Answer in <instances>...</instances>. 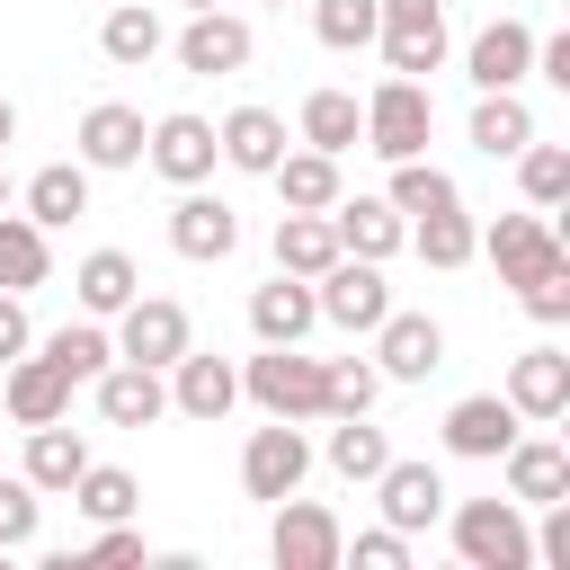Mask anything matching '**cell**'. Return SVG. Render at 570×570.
I'll use <instances>...</instances> for the list:
<instances>
[{"mask_svg":"<svg viewBox=\"0 0 570 570\" xmlns=\"http://www.w3.org/2000/svg\"><path fill=\"white\" fill-rule=\"evenodd\" d=\"M240 392L267 419H321V356H303V338L294 347H267V356L240 365Z\"/></svg>","mask_w":570,"mask_h":570,"instance_id":"obj_1","label":"cell"},{"mask_svg":"<svg viewBox=\"0 0 570 570\" xmlns=\"http://www.w3.org/2000/svg\"><path fill=\"white\" fill-rule=\"evenodd\" d=\"M454 552L472 570H525L534 561V534H525L517 499H463L454 508Z\"/></svg>","mask_w":570,"mask_h":570,"instance_id":"obj_2","label":"cell"},{"mask_svg":"<svg viewBox=\"0 0 570 570\" xmlns=\"http://www.w3.org/2000/svg\"><path fill=\"white\" fill-rule=\"evenodd\" d=\"M374 45L401 80L445 62V0H374Z\"/></svg>","mask_w":570,"mask_h":570,"instance_id":"obj_3","label":"cell"},{"mask_svg":"<svg viewBox=\"0 0 570 570\" xmlns=\"http://www.w3.org/2000/svg\"><path fill=\"white\" fill-rule=\"evenodd\" d=\"M428 125H436V98L419 80H401V71L365 98V151H383V160H419L428 151Z\"/></svg>","mask_w":570,"mask_h":570,"instance_id":"obj_4","label":"cell"},{"mask_svg":"<svg viewBox=\"0 0 570 570\" xmlns=\"http://www.w3.org/2000/svg\"><path fill=\"white\" fill-rule=\"evenodd\" d=\"M312 303H321V321H338V330H374L383 312H392V285H383V258H330L321 276H312Z\"/></svg>","mask_w":570,"mask_h":570,"instance_id":"obj_5","label":"cell"},{"mask_svg":"<svg viewBox=\"0 0 570 570\" xmlns=\"http://www.w3.org/2000/svg\"><path fill=\"white\" fill-rule=\"evenodd\" d=\"M267 552H276V570H338L347 561V534H338V517L330 508H312V499H276V534H267Z\"/></svg>","mask_w":570,"mask_h":570,"instance_id":"obj_6","label":"cell"},{"mask_svg":"<svg viewBox=\"0 0 570 570\" xmlns=\"http://www.w3.org/2000/svg\"><path fill=\"white\" fill-rule=\"evenodd\" d=\"M481 249L499 258V285H534V276L570 267V249L552 240V223H543V214H499V223L481 232Z\"/></svg>","mask_w":570,"mask_h":570,"instance_id":"obj_7","label":"cell"},{"mask_svg":"<svg viewBox=\"0 0 570 570\" xmlns=\"http://www.w3.org/2000/svg\"><path fill=\"white\" fill-rule=\"evenodd\" d=\"M187 347H196V338H187V312H178L169 294H134V303L116 312V356L169 374V356H187Z\"/></svg>","mask_w":570,"mask_h":570,"instance_id":"obj_8","label":"cell"},{"mask_svg":"<svg viewBox=\"0 0 570 570\" xmlns=\"http://www.w3.org/2000/svg\"><path fill=\"white\" fill-rule=\"evenodd\" d=\"M303 472H312V445L294 436V419L249 428V445H240V490L249 499H285V490H303Z\"/></svg>","mask_w":570,"mask_h":570,"instance_id":"obj_9","label":"cell"},{"mask_svg":"<svg viewBox=\"0 0 570 570\" xmlns=\"http://www.w3.org/2000/svg\"><path fill=\"white\" fill-rule=\"evenodd\" d=\"M142 160H151V169H160V178H169V187H205V178H214V160H223V151H214V125H205V116H187V107H178V116H160V125H151V134H142Z\"/></svg>","mask_w":570,"mask_h":570,"instance_id":"obj_10","label":"cell"},{"mask_svg":"<svg viewBox=\"0 0 570 570\" xmlns=\"http://www.w3.org/2000/svg\"><path fill=\"white\" fill-rule=\"evenodd\" d=\"M436 365H445V330H436L428 312H383V321H374V374L428 383Z\"/></svg>","mask_w":570,"mask_h":570,"instance_id":"obj_11","label":"cell"},{"mask_svg":"<svg viewBox=\"0 0 570 570\" xmlns=\"http://www.w3.org/2000/svg\"><path fill=\"white\" fill-rule=\"evenodd\" d=\"M374 499H383V525L392 534H428L445 517V472L436 463H383L374 472Z\"/></svg>","mask_w":570,"mask_h":570,"instance_id":"obj_12","label":"cell"},{"mask_svg":"<svg viewBox=\"0 0 570 570\" xmlns=\"http://www.w3.org/2000/svg\"><path fill=\"white\" fill-rule=\"evenodd\" d=\"M240 62H249V27H240L232 9H196V18L178 27V71L223 80V71H240Z\"/></svg>","mask_w":570,"mask_h":570,"instance_id":"obj_13","label":"cell"},{"mask_svg":"<svg viewBox=\"0 0 570 570\" xmlns=\"http://www.w3.org/2000/svg\"><path fill=\"white\" fill-rule=\"evenodd\" d=\"M330 232H338L347 258H392V249L410 240V214H401L392 196H338V205H330Z\"/></svg>","mask_w":570,"mask_h":570,"instance_id":"obj_14","label":"cell"},{"mask_svg":"<svg viewBox=\"0 0 570 570\" xmlns=\"http://www.w3.org/2000/svg\"><path fill=\"white\" fill-rule=\"evenodd\" d=\"M508 436H517L508 392H472V401H454V410H445V454H463V463H499V454H508Z\"/></svg>","mask_w":570,"mask_h":570,"instance_id":"obj_15","label":"cell"},{"mask_svg":"<svg viewBox=\"0 0 570 570\" xmlns=\"http://www.w3.org/2000/svg\"><path fill=\"white\" fill-rule=\"evenodd\" d=\"M169 249H178V258H232V249H240V214H232L223 196H196V187H187V196L169 205Z\"/></svg>","mask_w":570,"mask_h":570,"instance_id":"obj_16","label":"cell"},{"mask_svg":"<svg viewBox=\"0 0 570 570\" xmlns=\"http://www.w3.org/2000/svg\"><path fill=\"white\" fill-rule=\"evenodd\" d=\"M0 401H9V419H18V428H45V419H62V410H71V374H62L45 347H36V356H9Z\"/></svg>","mask_w":570,"mask_h":570,"instance_id":"obj_17","label":"cell"},{"mask_svg":"<svg viewBox=\"0 0 570 570\" xmlns=\"http://www.w3.org/2000/svg\"><path fill=\"white\" fill-rule=\"evenodd\" d=\"M508 410L517 419H561L570 410V356L561 347H525L508 365Z\"/></svg>","mask_w":570,"mask_h":570,"instance_id":"obj_18","label":"cell"},{"mask_svg":"<svg viewBox=\"0 0 570 570\" xmlns=\"http://www.w3.org/2000/svg\"><path fill=\"white\" fill-rule=\"evenodd\" d=\"M160 410H169L160 365H134V356H125V365H107V374H98V419H107V428H151Z\"/></svg>","mask_w":570,"mask_h":570,"instance_id":"obj_19","label":"cell"},{"mask_svg":"<svg viewBox=\"0 0 570 570\" xmlns=\"http://www.w3.org/2000/svg\"><path fill=\"white\" fill-rule=\"evenodd\" d=\"M142 116L134 107H116V98H98L89 116H80V169H134L142 160Z\"/></svg>","mask_w":570,"mask_h":570,"instance_id":"obj_20","label":"cell"},{"mask_svg":"<svg viewBox=\"0 0 570 570\" xmlns=\"http://www.w3.org/2000/svg\"><path fill=\"white\" fill-rule=\"evenodd\" d=\"M312 321H321V303H312V276H285V267H276V285H258V294H249V330H258L267 347H294Z\"/></svg>","mask_w":570,"mask_h":570,"instance_id":"obj_21","label":"cell"},{"mask_svg":"<svg viewBox=\"0 0 570 570\" xmlns=\"http://www.w3.org/2000/svg\"><path fill=\"white\" fill-rule=\"evenodd\" d=\"M240 401V374L223 365V356H169V410H187V419H223Z\"/></svg>","mask_w":570,"mask_h":570,"instance_id":"obj_22","label":"cell"},{"mask_svg":"<svg viewBox=\"0 0 570 570\" xmlns=\"http://www.w3.org/2000/svg\"><path fill=\"white\" fill-rule=\"evenodd\" d=\"M214 151H223L232 169H249V178H267V169L285 160V125H276L267 107H232V116L214 125Z\"/></svg>","mask_w":570,"mask_h":570,"instance_id":"obj_23","label":"cell"},{"mask_svg":"<svg viewBox=\"0 0 570 570\" xmlns=\"http://www.w3.org/2000/svg\"><path fill=\"white\" fill-rule=\"evenodd\" d=\"M499 463H508V499H534V508L543 499H570V454L552 436H508Z\"/></svg>","mask_w":570,"mask_h":570,"instance_id":"obj_24","label":"cell"},{"mask_svg":"<svg viewBox=\"0 0 570 570\" xmlns=\"http://www.w3.org/2000/svg\"><path fill=\"white\" fill-rule=\"evenodd\" d=\"M472 89H517L525 80V62H534V27H517V18H499V27H481L472 36Z\"/></svg>","mask_w":570,"mask_h":570,"instance_id":"obj_25","label":"cell"},{"mask_svg":"<svg viewBox=\"0 0 570 570\" xmlns=\"http://www.w3.org/2000/svg\"><path fill=\"white\" fill-rule=\"evenodd\" d=\"M71 285H80V312H89V321H116V312L142 294V267H134L125 249H89Z\"/></svg>","mask_w":570,"mask_h":570,"instance_id":"obj_26","label":"cell"},{"mask_svg":"<svg viewBox=\"0 0 570 570\" xmlns=\"http://www.w3.org/2000/svg\"><path fill=\"white\" fill-rule=\"evenodd\" d=\"M160 45H169V27H160L142 0H107V18H98V53H107V62L134 71V62H151Z\"/></svg>","mask_w":570,"mask_h":570,"instance_id":"obj_27","label":"cell"},{"mask_svg":"<svg viewBox=\"0 0 570 570\" xmlns=\"http://www.w3.org/2000/svg\"><path fill=\"white\" fill-rule=\"evenodd\" d=\"M267 178H276L285 214H330V205H338V160H330V151H285Z\"/></svg>","mask_w":570,"mask_h":570,"instance_id":"obj_28","label":"cell"},{"mask_svg":"<svg viewBox=\"0 0 570 570\" xmlns=\"http://www.w3.org/2000/svg\"><path fill=\"white\" fill-rule=\"evenodd\" d=\"M80 214H89V169H80V160H45V169L27 178V223L53 232V223H80Z\"/></svg>","mask_w":570,"mask_h":570,"instance_id":"obj_29","label":"cell"},{"mask_svg":"<svg viewBox=\"0 0 570 570\" xmlns=\"http://www.w3.org/2000/svg\"><path fill=\"white\" fill-rule=\"evenodd\" d=\"M45 276H53L45 223H27V214H0V294H36Z\"/></svg>","mask_w":570,"mask_h":570,"instance_id":"obj_30","label":"cell"},{"mask_svg":"<svg viewBox=\"0 0 570 570\" xmlns=\"http://www.w3.org/2000/svg\"><path fill=\"white\" fill-rule=\"evenodd\" d=\"M303 142L330 151V160L356 151V142H365V107H356L347 89H312V98H303Z\"/></svg>","mask_w":570,"mask_h":570,"instance_id":"obj_31","label":"cell"},{"mask_svg":"<svg viewBox=\"0 0 570 570\" xmlns=\"http://www.w3.org/2000/svg\"><path fill=\"white\" fill-rule=\"evenodd\" d=\"M472 142H481L490 160H517V151L534 142V116H525V98H517V89H481V107H472Z\"/></svg>","mask_w":570,"mask_h":570,"instance_id":"obj_32","label":"cell"},{"mask_svg":"<svg viewBox=\"0 0 570 570\" xmlns=\"http://www.w3.org/2000/svg\"><path fill=\"white\" fill-rule=\"evenodd\" d=\"M80 463H89L80 428H62V419L27 428V481H36V490H71V481H80Z\"/></svg>","mask_w":570,"mask_h":570,"instance_id":"obj_33","label":"cell"},{"mask_svg":"<svg viewBox=\"0 0 570 570\" xmlns=\"http://www.w3.org/2000/svg\"><path fill=\"white\" fill-rule=\"evenodd\" d=\"M330 258H338L330 214H276V267H285V276H321Z\"/></svg>","mask_w":570,"mask_h":570,"instance_id":"obj_34","label":"cell"},{"mask_svg":"<svg viewBox=\"0 0 570 570\" xmlns=\"http://www.w3.org/2000/svg\"><path fill=\"white\" fill-rule=\"evenodd\" d=\"M80 517H98V525H116V517H134L142 508V490H134V472H116V463H80V481L62 490Z\"/></svg>","mask_w":570,"mask_h":570,"instance_id":"obj_35","label":"cell"},{"mask_svg":"<svg viewBox=\"0 0 570 570\" xmlns=\"http://www.w3.org/2000/svg\"><path fill=\"white\" fill-rule=\"evenodd\" d=\"M45 356H53V365H62L71 383H98V374L116 365V338H107L98 321H62V330L45 338Z\"/></svg>","mask_w":570,"mask_h":570,"instance_id":"obj_36","label":"cell"},{"mask_svg":"<svg viewBox=\"0 0 570 570\" xmlns=\"http://www.w3.org/2000/svg\"><path fill=\"white\" fill-rule=\"evenodd\" d=\"M410 240H419V258H428V267H463V258L481 249V232H472V214H463V205L419 214V232H410Z\"/></svg>","mask_w":570,"mask_h":570,"instance_id":"obj_37","label":"cell"},{"mask_svg":"<svg viewBox=\"0 0 570 570\" xmlns=\"http://www.w3.org/2000/svg\"><path fill=\"white\" fill-rule=\"evenodd\" d=\"M383 463H392L383 428H365V410H347V419L330 428V472H347V481H374Z\"/></svg>","mask_w":570,"mask_h":570,"instance_id":"obj_38","label":"cell"},{"mask_svg":"<svg viewBox=\"0 0 570 570\" xmlns=\"http://www.w3.org/2000/svg\"><path fill=\"white\" fill-rule=\"evenodd\" d=\"M392 205H401V214H436V205H463V196H454V178L419 151V160H392Z\"/></svg>","mask_w":570,"mask_h":570,"instance_id":"obj_39","label":"cell"},{"mask_svg":"<svg viewBox=\"0 0 570 570\" xmlns=\"http://www.w3.org/2000/svg\"><path fill=\"white\" fill-rule=\"evenodd\" d=\"M374 392H383V374H374L365 356H330V365H321V410H330V419L374 410Z\"/></svg>","mask_w":570,"mask_h":570,"instance_id":"obj_40","label":"cell"},{"mask_svg":"<svg viewBox=\"0 0 570 570\" xmlns=\"http://www.w3.org/2000/svg\"><path fill=\"white\" fill-rule=\"evenodd\" d=\"M517 187H525V205H561L570 196V151L561 142H525L517 151Z\"/></svg>","mask_w":570,"mask_h":570,"instance_id":"obj_41","label":"cell"},{"mask_svg":"<svg viewBox=\"0 0 570 570\" xmlns=\"http://www.w3.org/2000/svg\"><path fill=\"white\" fill-rule=\"evenodd\" d=\"M312 36H321L330 53L374 45V0H312Z\"/></svg>","mask_w":570,"mask_h":570,"instance_id":"obj_42","label":"cell"},{"mask_svg":"<svg viewBox=\"0 0 570 570\" xmlns=\"http://www.w3.org/2000/svg\"><path fill=\"white\" fill-rule=\"evenodd\" d=\"M18 543H36V481L27 472L0 481V552H18Z\"/></svg>","mask_w":570,"mask_h":570,"instance_id":"obj_43","label":"cell"},{"mask_svg":"<svg viewBox=\"0 0 570 570\" xmlns=\"http://www.w3.org/2000/svg\"><path fill=\"white\" fill-rule=\"evenodd\" d=\"M517 303H525L534 321H570V267H552V276H534V285H517Z\"/></svg>","mask_w":570,"mask_h":570,"instance_id":"obj_44","label":"cell"},{"mask_svg":"<svg viewBox=\"0 0 570 570\" xmlns=\"http://www.w3.org/2000/svg\"><path fill=\"white\" fill-rule=\"evenodd\" d=\"M356 570H410V534H392V525L356 534Z\"/></svg>","mask_w":570,"mask_h":570,"instance_id":"obj_45","label":"cell"},{"mask_svg":"<svg viewBox=\"0 0 570 570\" xmlns=\"http://www.w3.org/2000/svg\"><path fill=\"white\" fill-rule=\"evenodd\" d=\"M27 347H36V330H27V294H0V365L27 356Z\"/></svg>","mask_w":570,"mask_h":570,"instance_id":"obj_46","label":"cell"},{"mask_svg":"<svg viewBox=\"0 0 570 570\" xmlns=\"http://www.w3.org/2000/svg\"><path fill=\"white\" fill-rule=\"evenodd\" d=\"M89 552H98V561H142V534H134V525L116 517V525H107V534H98Z\"/></svg>","mask_w":570,"mask_h":570,"instance_id":"obj_47","label":"cell"},{"mask_svg":"<svg viewBox=\"0 0 570 570\" xmlns=\"http://www.w3.org/2000/svg\"><path fill=\"white\" fill-rule=\"evenodd\" d=\"M534 62H543V80H561V89H570V36H552V45H534Z\"/></svg>","mask_w":570,"mask_h":570,"instance_id":"obj_48","label":"cell"},{"mask_svg":"<svg viewBox=\"0 0 570 570\" xmlns=\"http://www.w3.org/2000/svg\"><path fill=\"white\" fill-rule=\"evenodd\" d=\"M9 134H18V107H9V98H0V142H9Z\"/></svg>","mask_w":570,"mask_h":570,"instance_id":"obj_49","label":"cell"},{"mask_svg":"<svg viewBox=\"0 0 570 570\" xmlns=\"http://www.w3.org/2000/svg\"><path fill=\"white\" fill-rule=\"evenodd\" d=\"M0 214H9V169H0Z\"/></svg>","mask_w":570,"mask_h":570,"instance_id":"obj_50","label":"cell"},{"mask_svg":"<svg viewBox=\"0 0 570 570\" xmlns=\"http://www.w3.org/2000/svg\"><path fill=\"white\" fill-rule=\"evenodd\" d=\"M187 9H214V0H187Z\"/></svg>","mask_w":570,"mask_h":570,"instance_id":"obj_51","label":"cell"}]
</instances>
